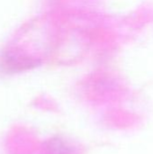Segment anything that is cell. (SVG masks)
<instances>
[{"label": "cell", "instance_id": "obj_1", "mask_svg": "<svg viewBox=\"0 0 153 154\" xmlns=\"http://www.w3.org/2000/svg\"><path fill=\"white\" fill-rule=\"evenodd\" d=\"M50 148L54 154H67L68 149L69 147H68L64 143H60V140H56L55 142H53V144L50 145Z\"/></svg>", "mask_w": 153, "mask_h": 154}]
</instances>
